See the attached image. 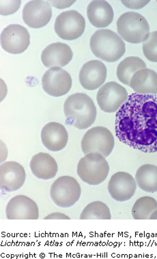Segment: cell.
Wrapping results in <instances>:
<instances>
[{
    "label": "cell",
    "instance_id": "obj_18",
    "mask_svg": "<svg viewBox=\"0 0 157 259\" xmlns=\"http://www.w3.org/2000/svg\"><path fill=\"white\" fill-rule=\"evenodd\" d=\"M43 144L52 152L63 150L68 141V134L64 125L58 122H50L45 125L41 131Z\"/></svg>",
    "mask_w": 157,
    "mask_h": 259
},
{
    "label": "cell",
    "instance_id": "obj_15",
    "mask_svg": "<svg viewBox=\"0 0 157 259\" xmlns=\"http://www.w3.org/2000/svg\"><path fill=\"white\" fill-rule=\"evenodd\" d=\"M107 77V68L99 60H91L82 66L80 72V82L84 89L97 90L105 83Z\"/></svg>",
    "mask_w": 157,
    "mask_h": 259
},
{
    "label": "cell",
    "instance_id": "obj_19",
    "mask_svg": "<svg viewBox=\"0 0 157 259\" xmlns=\"http://www.w3.org/2000/svg\"><path fill=\"white\" fill-rule=\"evenodd\" d=\"M31 172L38 179H53L58 171L56 160L47 153L41 152L32 157L30 161Z\"/></svg>",
    "mask_w": 157,
    "mask_h": 259
},
{
    "label": "cell",
    "instance_id": "obj_16",
    "mask_svg": "<svg viewBox=\"0 0 157 259\" xmlns=\"http://www.w3.org/2000/svg\"><path fill=\"white\" fill-rule=\"evenodd\" d=\"M0 176L2 190L6 192H14L20 189L26 179L23 166L13 161L2 164Z\"/></svg>",
    "mask_w": 157,
    "mask_h": 259
},
{
    "label": "cell",
    "instance_id": "obj_22",
    "mask_svg": "<svg viewBox=\"0 0 157 259\" xmlns=\"http://www.w3.org/2000/svg\"><path fill=\"white\" fill-rule=\"evenodd\" d=\"M135 181L143 191L154 193L157 192V166L146 164L141 166L135 174Z\"/></svg>",
    "mask_w": 157,
    "mask_h": 259
},
{
    "label": "cell",
    "instance_id": "obj_25",
    "mask_svg": "<svg viewBox=\"0 0 157 259\" xmlns=\"http://www.w3.org/2000/svg\"><path fill=\"white\" fill-rule=\"evenodd\" d=\"M109 208L101 201H94L88 204L80 215L81 220H110Z\"/></svg>",
    "mask_w": 157,
    "mask_h": 259
},
{
    "label": "cell",
    "instance_id": "obj_23",
    "mask_svg": "<svg viewBox=\"0 0 157 259\" xmlns=\"http://www.w3.org/2000/svg\"><path fill=\"white\" fill-rule=\"evenodd\" d=\"M145 68H146V64L141 58L135 56L128 57L117 66V78L121 83L129 85L131 78L135 72Z\"/></svg>",
    "mask_w": 157,
    "mask_h": 259
},
{
    "label": "cell",
    "instance_id": "obj_13",
    "mask_svg": "<svg viewBox=\"0 0 157 259\" xmlns=\"http://www.w3.org/2000/svg\"><path fill=\"white\" fill-rule=\"evenodd\" d=\"M23 21L31 28H41L48 24L52 17V10L47 1L29 2L23 10Z\"/></svg>",
    "mask_w": 157,
    "mask_h": 259
},
{
    "label": "cell",
    "instance_id": "obj_2",
    "mask_svg": "<svg viewBox=\"0 0 157 259\" xmlns=\"http://www.w3.org/2000/svg\"><path fill=\"white\" fill-rule=\"evenodd\" d=\"M64 112L66 123L80 130L91 126L97 118V108L93 101L84 93L68 96L64 103Z\"/></svg>",
    "mask_w": 157,
    "mask_h": 259
},
{
    "label": "cell",
    "instance_id": "obj_29",
    "mask_svg": "<svg viewBox=\"0 0 157 259\" xmlns=\"http://www.w3.org/2000/svg\"><path fill=\"white\" fill-rule=\"evenodd\" d=\"M74 3H75L74 1H49L51 5L58 9H64V8L70 7Z\"/></svg>",
    "mask_w": 157,
    "mask_h": 259
},
{
    "label": "cell",
    "instance_id": "obj_9",
    "mask_svg": "<svg viewBox=\"0 0 157 259\" xmlns=\"http://www.w3.org/2000/svg\"><path fill=\"white\" fill-rule=\"evenodd\" d=\"M128 98V92L125 88L116 82L111 81L100 88L97 100L102 111L111 113L119 111Z\"/></svg>",
    "mask_w": 157,
    "mask_h": 259
},
{
    "label": "cell",
    "instance_id": "obj_21",
    "mask_svg": "<svg viewBox=\"0 0 157 259\" xmlns=\"http://www.w3.org/2000/svg\"><path fill=\"white\" fill-rule=\"evenodd\" d=\"M131 88L139 94H157V73L154 70L145 68L135 72L131 78Z\"/></svg>",
    "mask_w": 157,
    "mask_h": 259
},
{
    "label": "cell",
    "instance_id": "obj_14",
    "mask_svg": "<svg viewBox=\"0 0 157 259\" xmlns=\"http://www.w3.org/2000/svg\"><path fill=\"white\" fill-rule=\"evenodd\" d=\"M9 220H38L39 210L36 202L25 195L12 198L6 208Z\"/></svg>",
    "mask_w": 157,
    "mask_h": 259
},
{
    "label": "cell",
    "instance_id": "obj_5",
    "mask_svg": "<svg viewBox=\"0 0 157 259\" xmlns=\"http://www.w3.org/2000/svg\"><path fill=\"white\" fill-rule=\"evenodd\" d=\"M76 172L80 179L85 183L97 186L107 179L109 166L103 155L90 153L78 161Z\"/></svg>",
    "mask_w": 157,
    "mask_h": 259
},
{
    "label": "cell",
    "instance_id": "obj_27",
    "mask_svg": "<svg viewBox=\"0 0 157 259\" xmlns=\"http://www.w3.org/2000/svg\"><path fill=\"white\" fill-rule=\"evenodd\" d=\"M1 15L7 16L12 15L18 11L20 7L21 1H7L1 0Z\"/></svg>",
    "mask_w": 157,
    "mask_h": 259
},
{
    "label": "cell",
    "instance_id": "obj_8",
    "mask_svg": "<svg viewBox=\"0 0 157 259\" xmlns=\"http://www.w3.org/2000/svg\"><path fill=\"white\" fill-rule=\"evenodd\" d=\"M54 29L60 38L66 40H75L85 31V19L74 10L64 11L57 17Z\"/></svg>",
    "mask_w": 157,
    "mask_h": 259
},
{
    "label": "cell",
    "instance_id": "obj_1",
    "mask_svg": "<svg viewBox=\"0 0 157 259\" xmlns=\"http://www.w3.org/2000/svg\"><path fill=\"white\" fill-rule=\"evenodd\" d=\"M115 129L122 143L142 152H156L157 96L131 94L117 112Z\"/></svg>",
    "mask_w": 157,
    "mask_h": 259
},
{
    "label": "cell",
    "instance_id": "obj_10",
    "mask_svg": "<svg viewBox=\"0 0 157 259\" xmlns=\"http://www.w3.org/2000/svg\"><path fill=\"white\" fill-rule=\"evenodd\" d=\"M30 42L27 29L22 25L12 24L1 33V46L4 50L12 54L24 52Z\"/></svg>",
    "mask_w": 157,
    "mask_h": 259
},
{
    "label": "cell",
    "instance_id": "obj_3",
    "mask_svg": "<svg viewBox=\"0 0 157 259\" xmlns=\"http://www.w3.org/2000/svg\"><path fill=\"white\" fill-rule=\"evenodd\" d=\"M90 46L94 56L107 62H116L126 51L121 37L107 29L96 31L90 38Z\"/></svg>",
    "mask_w": 157,
    "mask_h": 259
},
{
    "label": "cell",
    "instance_id": "obj_7",
    "mask_svg": "<svg viewBox=\"0 0 157 259\" xmlns=\"http://www.w3.org/2000/svg\"><path fill=\"white\" fill-rule=\"evenodd\" d=\"M81 194V186L72 177H60L51 186V198L60 207H72L80 200Z\"/></svg>",
    "mask_w": 157,
    "mask_h": 259
},
{
    "label": "cell",
    "instance_id": "obj_17",
    "mask_svg": "<svg viewBox=\"0 0 157 259\" xmlns=\"http://www.w3.org/2000/svg\"><path fill=\"white\" fill-rule=\"evenodd\" d=\"M72 52L70 47L62 42L48 45L43 51L41 61L47 68L64 67L71 61Z\"/></svg>",
    "mask_w": 157,
    "mask_h": 259
},
{
    "label": "cell",
    "instance_id": "obj_11",
    "mask_svg": "<svg viewBox=\"0 0 157 259\" xmlns=\"http://www.w3.org/2000/svg\"><path fill=\"white\" fill-rule=\"evenodd\" d=\"M43 90L49 95L60 97L70 91L72 78L66 70L59 67L51 68L43 76Z\"/></svg>",
    "mask_w": 157,
    "mask_h": 259
},
{
    "label": "cell",
    "instance_id": "obj_31",
    "mask_svg": "<svg viewBox=\"0 0 157 259\" xmlns=\"http://www.w3.org/2000/svg\"><path fill=\"white\" fill-rule=\"evenodd\" d=\"M150 220H157V210L150 215Z\"/></svg>",
    "mask_w": 157,
    "mask_h": 259
},
{
    "label": "cell",
    "instance_id": "obj_6",
    "mask_svg": "<svg viewBox=\"0 0 157 259\" xmlns=\"http://www.w3.org/2000/svg\"><path fill=\"white\" fill-rule=\"evenodd\" d=\"M112 133L107 127L97 126L88 130L82 141V150L86 155L99 153L105 158L109 156L114 148Z\"/></svg>",
    "mask_w": 157,
    "mask_h": 259
},
{
    "label": "cell",
    "instance_id": "obj_28",
    "mask_svg": "<svg viewBox=\"0 0 157 259\" xmlns=\"http://www.w3.org/2000/svg\"><path fill=\"white\" fill-rule=\"evenodd\" d=\"M121 3L129 9H139L148 5L149 1H122Z\"/></svg>",
    "mask_w": 157,
    "mask_h": 259
},
{
    "label": "cell",
    "instance_id": "obj_26",
    "mask_svg": "<svg viewBox=\"0 0 157 259\" xmlns=\"http://www.w3.org/2000/svg\"><path fill=\"white\" fill-rule=\"evenodd\" d=\"M143 52L149 61L157 62V31L150 33L148 38L145 41Z\"/></svg>",
    "mask_w": 157,
    "mask_h": 259
},
{
    "label": "cell",
    "instance_id": "obj_30",
    "mask_svg": "<svg viewBox=\"0 0 157 259\" xmlns=\"http://www.w3.org/2000/svg\"><path fill=\"white\" fill-rule=\"evenodd\" d=\"M70 218L62 213H53L45 218V220H69Z\"/></svg>",
    "mask_w": 157,
    "mask_h": 259
},
{
    "label": "cell",
    "instance_id": "obj_24",
    "mask_svg": "<svg viewBox=\"0 0 157 259\" xmlns=\"http://www.w3.org/2000/svg\"><path fill=\"white\" fill-rule=\"evenodd\" d=\"M157 210V201L151 197H143L137 199L133 206L132 215L135 220H148Z\"/></svg>",
    "mask_w": 157,
    "mask_h": 259
},
{
    "label": "cell",
    "instance_id": "obj_4",
    "mask_svg": "<svg viewBox=\"0 0 157 259\" xmlns=\"http://www.w3.org/2000/svg\"><path fill=\"white\" fill-rule=\"evenodd\" d=\"M120 36L133 44L144 42L150 36V26L146 18L135 12H127L117 21Z\"/></svg>",
    "mask_w": 157,
    "mask_h": 259
},
{
    "label": "cell",
    "instance_id": "obj_20",
    "mask_svg": "<svg viewBox=\"0 0 157 259\" xmlns=\"http://www.w3.org/2000/svg\"><path fill=\"white\" fill-rule=\"evenodd\" d=\"M88 18L94 27L103 28L113 21L114 13L111 6L103 0L92 1L87 9Z\"/></svg>",
    "mask_w": 157,
    "mask_h": 259
},
{
    "label": "cell",
    "instance_id": "obj_12",
    "mask_svg": "<svg viewBox=\"0 0 157 259\" xmlns=\"http://www.w3.org/2000/svg\"><path fill=\"white\" fill-rule=\"evenodd\" d=\"M108 192L115 201H129L134 196L137 190L136 181L128 172H115L110 178Z\"/></svg>",
    "mask_w": 157,
    "mask_h": 259
}]
</instances>
